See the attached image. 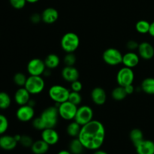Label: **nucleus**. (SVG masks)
<instances>
[{
    "mask_svg": "<svg viewBox=\"0 0 154 154\" xmlns=\"http://www.w3.org/2000/svg\"><path fill=\"white\" fill-rule=\"evenodd\" d=\"M78 138L85 149L95 151L103 145L105 138V128L102 122L93 120L81 126Z\"/></svg>",
    "mask_w": 154,
    "mask_h": 154,
    "instance_id": "nucleus-1",
    "label": "nucleus"
},
{
    "mask_svg": "<svg viewBox=\"0 0 154 154\" xmlns=\"http://www.w3.org/2000/svg\"><path fill=\"white\" fill-rule=\"evenodd\" d=\"M60 45L66 53H74L80 45L79 36L75 32H69L64 34L60 41Z\"/></svg>",
    "mask_w": 154,
    "mask_h": 154,
    "instance_id": "nucleus-2",
    "label": "nucleus"
},
{
    "mask_svg": "<svg viewBox=\"0 0 154 154\" xmlns=\"http://www.w3.org/2000/svg\"><path fill=\"white\" fill-rule=\"evenodd\" d=\"M40 117L43 121L45 129L55 128L58 123L59 117H60L58 108L56 106L48 107L42 111Z\"/></svg>",
    "mask_w": 154,
    "mask_h": 154,
    "instance_id": "nucleus-3",
    "label": "nucleus"
},
{
    "mask_svg": "<svg viewBox=\"0 0 154 154\" xmlns=\"http://www.w3.org/2000/svg\"><path fill=\"white\" fill-rule=\"evenodd\" d=\"M70 92V90L64 86L56 84L50 87L48 95L51 100L54 101L57 105H60L68 101Z\"/></svg>",
    "mask_w": 154,
    "mask_h": 154,
    "instance_id": "nucleus-4",
    "label": "nucleus"
},
{
    "mask_svg": "<svg viewBox=\"0 0 154 154\" xmlns=\"http://www.w3.org/2000/svg\"><path fill=\"white\" fill-rule=\"evenodd\" d=\"M24 87L29 92L31 95L39 94L45 90V80L42 76L29 75V77L27 78Z\"/></svg>",
    "mask_w": 154,
    "mask_h": 154,
    "instance_id": "nucleus-5",
    "label": "nucleus"
},
{
    "mask_svg": "<svg viewBox=\"0 0 154 154\" xmlns=\"http://www.w3.org/2000/svg\"><path fill=\"white\" fill-rule=\"evenodd\" d=\"M102 59L108 66H116L122 63L123 54L117 48H109L103 52Z\"/></svg>",
    "mask_w": 154,
    "mask_h": 154,
    "instance_id": "nucleus-6",
    "label": "nucleus"
},
{
    "mask_svg": "<svg viewBox=\"0 0 154 154\" xmlns=\"http://www.w3.org/2000/svg\"><path fill=\"white\" fill-rule=\"evenodd\" d=\"M57 108H58L60 117H61L62 119L67 120V121L75 120L78 108L77 105H74L69 101H66L63 103L58 105Z\"/></svg>",
    "mask_w": 154,
    "mask_h": 154,
    "instance_id": "nucleus-7",
    "label": "nucleus"
},
{
    "mask_svg": "<svg viewBox=\"0 0 154 154\" xmlns=\"http://www.w3.org/2000/svg\"><path fill=\"white\" fill-rule=\"evenodd\" d=\"M116 80L117 84L123 87L133 84L135 80V74L132 71V69L126 66L121 68L117 72Z\"/></svg>",
    "mask_w": 154,
    "mask_h": 154,
    "instance_id": "nucleus-8",
    "label": "nucleus"
},
{
    "mask_svg": "<svg viewBox=\"0 0 154 154\" xmlns=\"http://www.w3.org/2000/svg\"><path fill=\"white\" fill-rule=\"evenodd\" d=\"M93 120V111L88 105H81L78 107L75 121L79 123L81 126L90 123Z\"/></svg>",
    "mask_w": 154,
    "mask_h": 154,
    "instance_id": "nucleus-9",
    "label": "nucleus"
},
{
    "mask_svg": "<svg viewBox=\"0 0 154 154\" xmlns=\"http://www.w3.org/2000/svg\"><path fill=\"white\" fill-rule=\"evenodd\" d=\"M46 66L44 60L39 58H33L29 61L26 69L29 75L42 76L46 69Z\"/></svg>",
    "mask_w": 154,
    "mask_h": 154,
    "instance_id": "nucleus-10",
    "label": "nucleus"
},
{
    "mask_svg": "<svg viewBox=\"0 0 154 154\" xmlns=\"http://www.w3.org/2000/svg\"><path fill=\"white\" fill-rule=\"evenodd\" d=\"M16 117L18 120L23 123L31 121L34 119L35 109L34 107L29 105H21L16 111Z\"/></svg>",
    "mask_w": 154,
    "mask_h": 154,
    "instance_id": "nucleus-11",
    "label": "nucleus"
},
{
    "mask_svg": "<svg viewBox=\"0 0 154 154\" xmlns=\"http://www.w3.org/2000/svg\"><path fill=\"white\" fill-rule=\"evenodd\" d=\"M42 139L50 146L55 145L60 141V135L54 128H47L42 131Z\"/></svg>",
    "mask_w": 154,
    "mask_h": 154,
    "instance_id": "nucleus-12",
    "label": "nucleus"
},
{
    "mask_svg": "<svg viewBox=\"0 0 154 154\" xmlns=\"http://www.w3.org/2000/svg\"><path fill=\"white\" fill-rule=\"evenodd\" d=\"M138 52L140 58L144 60H150L154 57L153 46L147 42H141L139 44Z\"/></svg>",
    "mask_w": 154,
    "mask_h": 154,
    "instance_id": "nucleus-13",
    "label": "nucleus"
},
{
    "mask_svg": "<svg viewBox=\"0 0 154 154\" xmlns=\"http://www.w3.org/2000/svg\"><path fill=\"white\" fill-rule=\"evenodd\" d=\"M91 99L96 105H102L106 102L107 94L105 90L100 87H95L91 91Z\"/></svg>",
    "mask_w": 154,
    "mask_h": 154,
    "instance_id": "nucleus-14",
    "label": "nucleus"
},
{
    "mask_svg": "<svg viewBox=\"0 0 154 154\" xmlns=\"http://www.w3.org/2000/svg\"><path fill=\"white\" fill-rule=\"evenodd\" d=\"M59 18V12L56 8L49 7L45 8L42 13V22L45 24H53L57 22Z\"/></svg>",
    "mask_w": 154,
    "mask_h": 154,
    "instance_id": "nucleus-15",
    "label": "nucleus"
},
{
    "mask_svg": "<svg viewBox=\"0 0 154 154\" xmlns=\"http://www.w3.org/2000/svg\"><path fill=\"white\" fill-rule=\"evenodd\" d=\"M140 62V57L138 54L133 52V51H129V52L126 53L123 55V60L122 63L123 66L126 67L133 69L136 67Z\"/></svg>",
    "mask_w": 154,
    "mask_h": 154,
    "instance_id": "nucleus-16",
    "label": "nucleus"
},
{
    "mask_svg": "<svg viewBox=\"0 0 154 154\" xmlns=\"http://www.w3.org/2000/svg\"><path fill=\"white\" fill-rule=\"evenodd\" d=\"M62 78L67 82L72 83L79 78V72L75 66H65L61 72Z\"/></svg>",
    "mask_w": 154,
    "mask_h": 154,
    "instance_id": "nucleus-17",
    "label": "nucleus"
},
{
    "mask_svg": "<svg viewBox=\"0 0 154 154\" xmlns=\"http://www.w3.org/2000/svg\"><path fill=\"white\" fill-rule=\"evenodd\" d=\"M31 94L24 87H20L14 93V101L19 106L27 105L31 99Z\"/></svg>",
    "mask_w": 154,
    "mask_h": 154,
    "instance_id": "nucleus-18",
    "label": "nucleus"
},
{
    "mask_svg": "<svg viewBox=\"0 0 154 154\" xmlns=\"http://www.w3.org/2000/svg\"><path fill=\"white\" fill-rule=\"evenodd\" d=\"M137 154H154V141L144 139L135 146Z\"/></svg>",
    "mask_w": 154,
    "mask_h": 154,
    "instance_id": "nucleus-19",
    "label": "nucleus"
},
{
    "mask_svg": "<svg viewBox=\"0 0 154 154\" xmlns=\"http://www.w3.org/2000/svg\"><path fill=\"white\" fill-rule=\"evenodd\" d=\"M17 141L14 136L8 135H2L0 137V148L5 150H12L17 145Z\"/></svg>",
    "mask_w": 154,
    "mask_h": 154,
    "instance_id": "nucleus-20",
    "label": "nucleus"
},
{
    "mask_svg": "<svg viewBox=\"0 0 154 154\" xmlns=\"http://www.w3.org/2000/svg\"><path fill=\"white\" fill-rule=\"evenodd\" d=\"M50 145L42 139L34 141L31 147V150L34 154H45L48 152Z\"/></svg>",
    "mask_w": 154,
    "mask_h": 154,
    "instance_id": "nucleus-21",
    "label": "nucleus"
},
{
    "mask_svg": "<svg viewBox=\"0 0 154 154\" xmlns=\"http://www.w3.org/2000/svg\"><path fill=\"white\" fill-rule=\"evenodd\" d=\"M140 88L146 94L154 95V78L149 77L143 80Z\"/></svg>",
    "mask_w": 154,
    "mask_h": 154,
    "instance_id": "nucleus-22",
    "label": "nucleus"
},
{
    "mask_svg": "<svg viewBox=\"0 0 154 154\" xmlns=\"http://www.w3.org/2000/svg\"><path fill=\"white\" fill-rule=\"evenodd\" d=\"M45 63L47 69H54L59 66L60 63V59L58 55L55 54H50L45 57Z\"/></svg>",
    "mask_w": 154,
    "mask_h": 154,
    "instance_id": "nucleus-23",
    "label": "nucleus"
},
{
    "mask_svg": "<svg viewBox=\"0 0 154 154\" xmlns=\"http://www.w3.org/2000/svg\"><path fill=\"white\" fill-rule=\"evenodd\" d=\"M69 151L72 154H82L85 147L78 138H74L69 143Z\"/></svg>",
    "mask_w": 154,
    "mask_h": 154,
    "instance_id": "nucleus-24",
    "label": "nucleus"
},
{
    "mask_svg": "<svg viewBox=\"0 0 154 154\" xmlns=\"http://www.w3.org/2000/svg\"><path fill=\"white\" fill-rule=\"evenodd\" d=\"M129 138H130L133 145L135 147L144 139V133L141 129L135 128V129L131 130L130 133H129Z\"/></svg>",
    "mask_w": 154,
    "mask_h": 154,
    "instance_id": "nucleus-25",
    "label": "nucleus"
},
{
    "mask_svg": "<svg viewBox=\"0 0 154 154\" xmlns=\"http://www.w3.org/2000/svg\"><path fill=\"white\" fill-rule=\"evenodd\" d=\"M81 126L79 123H77L76 121H72L66 128V132L67 134L72 138H78L80 132H81Z\"/></svg>",
    "mask_w": 154,
    "mask_h": 154,
    "instance_id": "nucleus-26",
    "label": "nucleus"
},
{
    "mask_svg": "<svg viewBox=\"0 0 154 154\" xmlns=\"http://www.w3.org/2000/svg\"><path fill=\"white\" fill-rule=\"evenodd\" d=\"M127 96L128 95L124 87L119 85L118 87H115L111 92V97L115 101H123V99H126Z\"/></svg>",
    "mask_w": 154,
    "mask_h": 154,
    "instance_id": "nucleus-27",
    "label": "nucleus"
},
{
    "mask_svg": "<svg viewBox=\"0 0 154 154\" xmlns=\"http://www.w3.org/2000/svg\"><path fill=\"white\" fill-rule=\"evenodd\" d=\"M150 23L145 20H141L135 24V29L140 34H147L149 32Z\"/></svg>",
    "mask_w": 154,
    "mask_h": 154,
    "instance_id": "nucleus-28",
    "label": "nucleus"
},
{
    "mask_svg": "<svg viewBox=\"0 0 154 154\" xmlns=\"http://www.w3.org/2000/svg\"><path fill=\"white\" fill-rule=\"evenodd\" d=\"M11 99L5 92H0V109L5 110L10 107Z\"/></svg>",
    "mask_w": 154,
    "mask_h": 154,
    "instance_id": "nucleus-29",
    "label": "nucleus"
},
{
    "mask_svg": "<svg viewBox=\"0 0 154 154\" xmlns=\"http://www.w3.org/2000/svg\"><path fill=\"white\" fill-rule=\"evenodd\" d=\"M26 80L27 77L22 72H17L14 76V82L17 86L20 87H23L25 86Z\"/></svg>",
    "mask_w": 154,
    "mask_h": 154,
    "instance_id": "nucleus-30",
    "label": "nucleus"
},
{
    "mask_svg": "<svg viewBox=\"0 0 154 154\" xmlns=\"http://www.w3.org/2000/svg\"><path fill=\"white\" fill-rule=\"evenodd\" d=\"M68 101L72 102L74 105L78 106V105L81 103V102H82V96L80 94L79 92L71 91Z\"/></svg>",
    "mask_w": 154,
    "mask_h": 154,
    "instance_id": "nucleus-31",
    "label": "nucleus"
},
{
    "mask_svg": "<svg viewBox=\"0 0 154 154\" xmlns=\"http://www.w3.org/2000/svg\"><path fill=\"white\" fill-rule=\"evenodd\" d=\"M77 58L74 53H66L63 58V63L66 66H75Z\"/></svg>",
    "mask_w": 154,
    "mask_h": 154,
    "instance_id": "nucleus-32",
    "label": "nucleus"
},
{
    "mask_svg": "<svg viewBox=\"0 0 154 154\" xmlns=\"http://www.w3.org/2000/svg\"><path fill=\"white\" fill-rule=\"evenodd\" d=\"M9 123L7 117L3 114H0V135H3L8 129Z\"/></svg>",
    "mask_w": 154,
    "mask_h": 154,
    "instance_id": "nucleus-33",
    "label": "nucleus"
},
{
    "mask_svg": "<svg viewBox=\"0 0 154 154\" xmlns=\"http://www.w3.org/2000/svg\"><path fill=\"white\" fill-rule=\"evenodd\" d=\"M33 142H34V141H33L32 138L26 135H21L20 140L19 141V143H20L21 145L23 146V147H31Z\"/></svg>",
    "mask_w": 154,
    "mask_h": 154,
    "instance_id": "nucleus-34",
    "label": "nucleus"
},
{
    "mask_svg": "<svg viewBox=\"0 0 154 154\" xmlns=\"http://www.w3.org/2000/svg\"><path fill=\"white\" fill-rule=\"evenodd\" d=\"M11 5L15 9H22L25 7L26 4V0H9Z\"/></svg>",
    "mask_w": 154,
    "mask_h": 154,
    "instance_id": "nucleus-35",
    "label": "nucleus"
},
{
    "mask_svg": "<svg viewBox=\"0 0 154 154\" xmlns=\"http://www.w3.org/2000/svg\"><path fill=\"white\" fill-rule=\"evenodd\" d=\"M32 126L37 130L42 131L45 129V126L44 125L43 121H42V118L40 117V116L38 117H35L32 120Z\"/></svg>",
    "mask_w": 154,
    "mask_h": 154,
    "instance_id": "nucleus-36",
    "label": "nucleus"
},
{
    "mask_svg": "<svg viewBox=\"0 0 154 154\" xmlns=\"http://www.w3.org/2000/svg\"><path fill=\"white\" fill-rule=\"evenodd\" d=\"M83 88V84L79 80H77V81H73V82L71 83V90L72 91L75 92H81V90Z\"/></svg>",
    "mask_w": 154,
    "mask_h": 154,
    "instance_id": "nucleus-37",
    "label": "nucleus"
},
{
    "mask_svg": "<svg viewBox=\"0 0 154 154\" xmlns=\"http://www.w3.org/2000/svg\"><path fill=\"white\" fill-rule=\"evenodd\" d=\"M138 46H139V44H138L135 40H129V42L126 43V48H127V49L129 50L130 51L138 50Z\"/></svg>",
    "mask_w": 154,
    "mask_h": 154,
    "instance_id": "nucleus-38",
    "label": "nucleus"
},
{
    "mask_svg": "<svg viewBox=\"0 0 154 154\" xmlns=\"http://www.w3.org/2000/svg\"><path fill=\"white\" fill-rule=\"evenodd\" d=\"M30 21H31L33 24L39 23L41 21H42V14H39L38 13H33L30 16Z\"/></svg>",
    "mask_w": 154,
    "mask_h": 154,
    "instance_id": "nucleus-39",
    "label": "nucleus"
},
{
    "mask_svg": "<svg viewBox=\"0 0 154 154\" xmlns=\"http://www.w3.org/2000/svg\"><path fill=\"white\" fill-rule=\"evenodd\" d=\"M125 90H126L127 95H132V93L135 92V87H134L133 84H129V85L126 86V87H124Z\"/></svg>",
    "mask_w": 154,
    "mask_h": 154,
    "instance_id": "nucleus-40",
    "label": "nucleus"
},
{
    "mask_svg": "<svg viewBox=\"0 0 154 154\" xmlns=\"http://www.w3.org/2000/svg\"><path fill=\"white\" fill-rule=\"evenodd\" d=\"M148 34L150 35V36H152V37L154 38V21H153L152 23H150V29H149Z\"/></svg>",
    "mask_w": 154,
    "mask_h": 154,
    "instance_id": "nucleus-41",
    "label": "nucleus"
},
{
    "mask_svg": "<svg viewBox=\"0 0 154 154\" xmlns=\"http://www.w3.org/2000/svg\"><path fill=\"white\" fill-rule=\"evenodd\" d=\"M93 154H108L107 152H105V150H100V149H98V150H95V152Z\"/></svg>",
    "mask_w": 154,
    "mask_h": 154,
    "instance_id": "nucleus-42",
    "label": "nucleus"
},
{
    "mask_svg": "<svg viewBox=\"0 0 154 154\" xmlns=\"http://www.w3.org/2000/svg\"><path fill=\"white\" fill-rule=\"evenodd\" d=\"M57 154H72L71 153L69 150H60Z\"/></svg>",
    "mask_w": 154,
    "mask_h": 154,
    "instance_id": "nucleus-43",
    "label": "nucleus"
},
{
    "mask_svg": "<svg viewBox=\"0 0 154 154\" xmlns=\"http://www.w3.org/2000/svg\"><path fill=\"white\" fill-rule=\"evenodd\" d=\"M39 0H26V2L28 3H30V4H34V3L38 2Z\"/></svg>",
    "mask_w": 154,
    "mask_h": 154,
    "instance_id": "nucleus-44",
    "label": "nucleus"
}]
</instances>
